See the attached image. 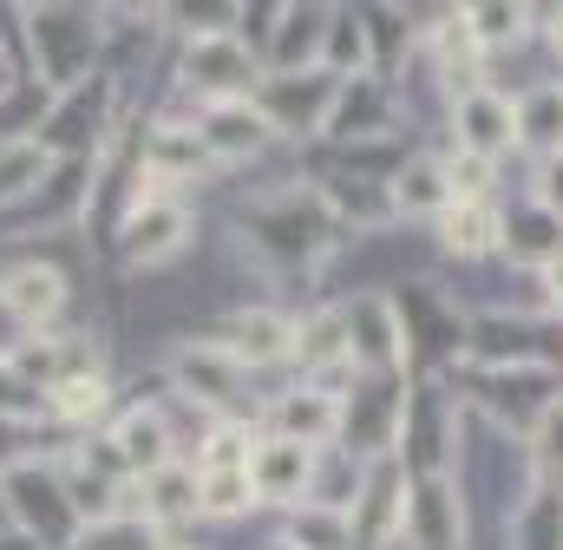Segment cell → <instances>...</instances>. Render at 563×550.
<instances>
[{
    "instance_id": "e0dca14e",
    "label": "cell",
    "mask_w": 563,
    "mask_h": 550,
    "mask_svg": "<svg viewBox=\"0 0 563 550\" xmlns=\"http://www.w3.org/2000/svg\"><path fill=\"white\" fill-rule=\"evenodd\" d=\"M328 26H334V7H276L263 73H314L328 53Z\"/></svg>"
},
{
    "instance_id": "4316f807",
    "label": "cell",
    "mask_w": 563,
    "mask_h": 550,
    "mask_svg": "<svg viewBox=\"0 0 563 550\" xmlns=\"http://www.w3.org/2000/svg\"><path fill=\"white\" fill-rule=\"evenodd\" d=\"M505 550H563V485H538L525 492V505L505 525Z\"/></svg>"
},
{
    "instance_id": "8992f818",
    "label": "cell",
    "mask_w": 563,
    "mask_h": 550,
    "mask_svg": "<svg viewBox=\"0 0 563 550\" xmlns=\"http://www.w3.org/2000/svg\"><path fill=\"white\" fill-rule=\"evenodd\" d=\"M407 485H413V472L400 465V452H380V459H367V465H361V485H354V505H347L354 550H387V544H400Z\"/></svg>"
},
{
    "instance_id": "e575fe53",
    "label": "cell",
    "mask_w": 563,
    "mask_h": 550,
    "mask_svg": "<svg viewBox=\"0 0 563 550\" xmlns=\"http://www.w3.org/2000/svg\"><path fill=\"white\" fill-rule=\"evenodd\" d=\"M73 550H170V538H164L157 525H144L139 512H132V518L119 512V518H106V525H86Z\"/></svg>"
},
{
    "instance_id": "f35d334b",
    "label": "cell",
    "mask_w": 563,
    "mask_h": 550,
    "mask_svg": "<svg viewBox=\"0 0 563 550\" xmlns=\"http://www.w3.org/2000/svg\"><path fill=\"white\" fill-rule=\"evenodd\" d=\"M538 275H544V295H551V308L563 315V256L551 263V270H538Z\"/></svg>"
},
{
    "instance_id": "4fadbf2b",
    "label": "cell",
    "mask_w": 563,
    "mask_h": 550,
    "mask_svg": "<svg viewBox=\"0 0 563 550\" xmlns=\"http://www.w3.org/2000/svg\"><path fill=\"white\" fill-rule=\"evenodd\" d=\"M0 315L20 321L26 334H59L66 275L53 270V263H13V270H0Z\"/></svg>"
},
{
    "instance_id": "d590c367",
    "label": "cell",
    "mask_w": 563,
    "mask_h": 550,
    "mask_svg": "<svg viewBox=\"0 0 563 550\" xmlns=\"http://www.w3.org/2000/svg\"><path fill=\"white\" fill-rule=\"evenodd\" d=\"M40 407H46V394H40V387H26V381L13 374V361L0 354V419H33Z\"/></svg>"
},
{
    "instance_id": "8d00e7d4",
    "label": "cell",
    "mask_w": 563,
    "mask_h": 550,
    "mask_svg": "<svg viewBox=\"0 0 563 550\" xmlns=\"http://www.w3.org/2000/svg\"><path fill=\"white\" fill-rule=\"evenodd\" d=\"M26 459H40L33 452V419H0V479L13 465H26Z\"/></svg>"
},
{
    "instance_id": "52a82bcc",
    "label": "cell",
    "mask_w": 563,
    "mask_h": 550,
    "mask_svg": "<svg viewBox=\"0 0 563 550\" xmlns=\"http://www.w3.org/2000/svg\"><path fill=\"white\" fill-rule=\"evenodd\" d=\"M341 315H347V361H354V374L394 381L407 367V321H400L394 295H354Z\"/></svg>"
},
{
    "instance_id": "603a6c76",
    "label": "cell",
    "mask_w": 563,
    "mask_h": 550,
    "mask_svg": "<svg viewBox=\"0 0 563 550\" xmlns=\"http://www.w3.org/2000/svg\"><path fill=\"white\" fill-rule=\"evenodd\" d=\"M112 446H119V459H125L132 479H151L157 465L177 459V432H170V419H164L157 407L119 413V419H112Z\"/></svg>"
},
{
    "instance_id": "ac0fdd59",
    "label": "cell",
    "mask_w": 563,
    "mask_h": 550,
    "mask_svg": "<svg viewBox=\"0 0 563 550\" xmlns=\"http://www.w3.org/2000/svg\"><path fill=\"white\" fill-rule=\"evenodd\" d=\"M387 125H394L387 79H380V73H361V79H341V92H334L321 132L334 138V144H374V138H387Z\"/></svg>"
},
{
    "instance_id": "836d02e7",
    "label": "cell",
    "mask_w": 563,
    "mask_h": 550,
    "mask_svg": "<svg viewBox=\"0 0 563 550\" xmlns=\"http://www.w3.org/2000/svg\"><path fill=\"white\" fill-rule=\"evenodd\" d=\"M459 13H465L472 40H478L485 53L518 46V40H525V26H531V7H505V0H478V7H459Z\"/></svg>"
},
{
    "instance_id": "cb8c5ba5",
    "label": "cell",
    "mask_w": 563,
    "mask_h": 550,
    "mask_svg": "<svg viewBox=\"0 0 563 550\" xmlns=\"http://www.w3.org/2000/svg\"><path fill=\"white\" fill-rule=\"evenodd\" d=\"M498 250L531 263V270H551L563 256V217L544 204H525V210H505L498 217Z\"/></svg>"
},
{
    "instance_id": "d6986e66",
    "label": "cell",
    "mask_w": 563,
    "mask_h": 550,
    "mask_svg": "<svg viewBox=\"0 0 563 550\" xmlns=\"http://www.w3.org/2000/svg\"><path fill=\"white\" fill-rule=\"evenodd\" d=\"M295 367L314 381V387H334V374H347V315L341 308H314V315H295Z\"/></svg>"
},
{
    "instance_id": "6da1fadb",
    "label": "cell",
    "mask_w": 563,
    "mask_h": 550,
    "mask_svg": "<svg viewBox=\"0 0 563 550\" xmlns=\"http://www.w3.org/2000/svg\"><path fill=\"white\" fill-rule=\"evenodd\" d=\"M243 243L256 250L263 270L308 275L341 243V217L328 210V197L314 184H288V190H269L243 210Z\"/></svg>"
},
{
    "instance_id": "44dd1931",
    "label": "cell",
    "mask_w": 563,
    "mask_h": 550,
    "mask_svg": "<svg viewBox=\"0 0 563 550\" xmlns=\"http://www.w3.org/2000/svg\"><path fill=\"white\" fill-rule=\"evenodd\" d=\"M132 485H139V518L157 525L164 538L197 518V459H170V465H157L151 479H132Z\"/></svg>"
},
{
    "instance_id": "3957f363",
    "label": "cell",
    "mask_w": 563,
    "mask_h": 550,
    "mask_svg": "<svg viewBox=\"0 0 563 550\" xmlns=\"http://www.w3.org/2000/svg\"><path fill=\"white\" fill-rule=\"evenodd\" d=\"M170 394L190 400L197 419H210V426H256V413H263L250 367H236L217 341H190L170 354Z\"/></svg>"
},
{
    "instance_id": "277c9868",
    "label": "cell",
    "mask_w": 563,
    "mask_h": 550,
    "mask_svg": "<svg viewBox=\"0 0 563 550\" xmlns=\"http://www.w3.org/2000/svg\"><path fill=\"white\" fill-rule=\"evenodd\" d=\"M0 492H7V525L20 531V538H33V544L46 550H73L79 544V512H73V492H66V465H53V459H26V465H13L7 479H0Z\"/></svg>"
},
{
    "instance_id": "83f0119b",
    "label": "cell",
    "mask_w": 563,
    "mask_h": 550,
    "mask_svg": "<svg viewBox=\"0 0 563 550\" xmlns=\"http://www.w3.org/2000/svg\"><path fill=\"white\" fill-rule=\"evenodd\" d=\"M112 407V381L92 367V374H73V381H59L53 394H46V413L59 419V426H79V432H99V419Z\"/></svg>"
},
{
    "instance_id": "f1b7e54d",
    "label": "cell",
    "mask_w": 563,
    "mask_h": 550,
    "mask_svg": "<svg viewBox=\"0 0 563 550\" xmlns=\"http://www.w3.org/2000/svg\"><path fill=\"white\" fill-rule=\"evenodd\" d=\"M518 144L544 151V157H563V86H531L518 99Z\"/></svg>"
},
{
    "instance_id": "ba28073f",
    "label": "cell",
    "mask_w": 563,
    "mask_h": 550,
    "mask_svg": "<svg viewBox=\"0 0 563 550\" xmlns=\"http://www.w3.org/2000/svg\"><path fill=\"white\" fill-rule=\"evenodd\" d=\"M407 550H465V498L452 472H426L407 485V518H400Z\"/></svg>"
},
{
    "instance_id": "4dcf8cb0",
    "label": "cell",
    "mask_w": 563,
    "mask_h": 550,
    "mask_svg": "<svg viewBox=\"0 0 563 550\" xmlns=\"http://www.w3.org/2000/svg\"><path fill=\"white\" fill-rule=\"evenodd\" d=\"M263 498H256V485H250V465L243 472H197V518H210V525H230V518H243V512H256Z\"/></svg>"
},
{
    "instance_id": "d4e9b609",
    "label": "cell",
    "mask_w": 563,
    "mask_h": 550,
    "mask_svg": "<svg viewBox=\"0 0 563 550\" xmlns=\"http://www.w3.org/2000/svg\"><path fill=\"white\" fill-rule=\"evenodd\" d=\"M387 197H394V217H420V223H439L459 197H452V177L439 157H413L387 177Z\"/></svg>"
},
{
    "instance_id": "60d3db41",
    "label": "cell",
    "mask_w": 563,
    "mask_h": 550,
    "mask_svg": "<svg viewBox=\"0 0 563 550\" xmlns=\"http://www.w3.org/2000/svg\"><path fill=\"white\" fill-rule=\"evenodd\" d=\"M269 550H295V544H288V538H276V544H269Z\"/></svg>"
},
{
    "instance_id": "ffe728a7",
    "label": "cell",
    "mask_w": 563,
    "mask_h": 550,
    "mask_svg": "<svg viewBox=\"0 0 563 550\" xmlns=\"http://www.w3.org/2000/svg\"><path fill=\"white\" fill-rule=\"evenodd\" d=\"M139 164L157 170V177H170V184L217 170V157L203 151V138H197L190 119H151V125H144V144H139Z\"/></svg>"
},
{
    "instance_id": "30bf717a",
    "label": "cell",
    "mask_w": 563,
    "mask_h": 550,
    "mask_svg": "<svg viewBox=\"0 0 563 550\" xmlns=\"http://www.w3.org/2000/svg\"><path fill=\"white\" fill-rule=\"evenodd\" d=\"M190 230H197V217H190V204H144V210H125L119 217V263L125 270H164L170 256H184V243H190Z\"/></svg>"
},
{
    "instance_id": "b9f144b4",
    "label": "cell",
    "mask_w": 563,
    "mask_h": 550,
    "mask_svg": "<svg viewBox=\"0 0 563 550\" xmlns=\"http://www.w3.org/2000/svg\"><path fill=\"white\" fill-rule=\"evenodd\" d=\"M0 525H7V492H0Z\"/></svg>"
},
{
    "instance_id": "9a60e30c",
    "label": "cell",
    "mask_w": 563,
    "mask_h": 550,
    "mask_svg": "<svg viewBox=\"0 0 563 550\" xmlns=\"http://www.w3.org/2000/svg\"><path fill=\"white\" fill-rule=\"evenodd\" d=\"M452 138H459L465 157L498 164V157L518 144V99H505V92H492V86L452 99Z\"/></svg>"
},
{
    "instance_id": "484cf974",
    "label": "cell",
    "mask_w": 563,
    "mask_h": 550,
    "mask_svg": "<svg viewBox=\"0 0 563 550\" xmlns=\"http://www.w3.org/2000/svg\"><path fill=\"white\" fill-rule=\"evenodd\" d=\"M432 59H439V79L452 86V99H465V92L485 86V46L472 40L465 13H445V20L432 26Z\"/></svg>"
},
{
    "instance_id": "5bb4252c",
    "label": "cell",
    "mask_w": 563,
    "mask_h": 550,
    "mask_svg": "<svg viewBox=\"0 0 563 550\" xmlns=\"http://www.w3.org/2000/svg\"><path fill=\"white\" fill-rule=\"evenodd\" d=\"M197 138H203V151L217 157V164H250V157H263L269 144H276V125H269V112L256 106V99H230V106H203L197 119Z\"/></svg>"
},
{
    "instance_id": "2e32d148",
    "label": "cell",
    "mask_w": 563,
    "mask_h": 550,
    "mask_svg": "<svg viewBox=\"0 0 563 550\" xmlns=\"http://www.w3.org/2000/svg\"><path fill=\"white\" fill-rule=\"evenodd\" d=\"M314 465H321V452L263 432V439H256V459H250V485H256L263 505H288V512H295V505L314 498Z\"/></svg>"
},
{
    "instance_id": "8fae6325",
    "label": "cell",
    "mask_w": 563,
    "mask_h": 550,
    "mask_svg": "<svg viewBox=\"0 0 563 550\" xmlns=\"http://www.w3.org/2000/svg\"><path fill=\"white\" fill-rule=\"evenodd\" d=\"M334 92H341V79L334 73H263V86H256V106L269 112V125L276 132H321L328 125V106H334Z\"/></svg>"
},
{
    "instance_id": "9c48e42d",
    "label": "cell",
    "mask_w": 563,
    "mask_h": 550,
    "mask_svg": "<svg viewBox=\"0 0 563 550\" xmlns=\"http://www.w3.org/2000/svg\"><path fill=\"white\" fill-rule=\"evenodd\" d=\"M263 432L295 439V446H308V452H334V439L347 432V400H341L334 387L295 381L288 394H276V400H269V426H263Z\"/></svg>"
},
{
    "instance_id": "74e56055",
    "label": "cell",
    "mask_w": 563,
    "mask_h": 550,
    "mask_svg": "<svg viewBox=\"0 0 563 550\" xmlns=\"http://www.w3.org/2000/svg\"><path fill=\"white\" fill-rule=\"evenodd\" d=\"M531 204H544V210H558L563 217V157H544V164H538V190H531Z\"/></svg>"
},
{
    "instance_id": "f546056e",
    "label": "cell",
    "mask_w": 563,
    "mask_h": 550,
    "mask_svg": "<svg viewBox=\"0 0 563 550\" xmlns=\"http://www.w3.org/2000/svg\"><path fill=\"white\" fill-rule=\"evenodd\" d=\"M439 243L452 256H492L498 250V210L492 204H452L439 217Z\"/></svg>"
},
{
    "instance_id": "7c38bea8",
    "label": "cell",
    "mask_w": 563,
    "mask_h": 550,
    "mask_svg": "<svg viewBox=\"0 0 563 550\" xmlns=\"http://www.w3.org/2000/svg\"><path fill=\"white\" fill-rule=\"evenodd\" d=\"M236 367H276V361H295V321L282 308H230L210 334Z\"/></svg>"
},
{
    "instance_id": "7a4b0ae2",
    "label": "cell",
    "mask_w": 563,
    "mask_h": 550,
    "mask_svg": "<svg viewBox=\"0 0 563 550\" xmlns=\"http://www.w3.org/2000/svg\"><path fill=\"white\" fill-rule=\"evenodd\" d=\"M26 46H33V79L46 86V99L86 86L99 73V13L92 7H20Z\"/></svg>"
},
{
    "instance_id": "5b68a950",
    "label": "cell",
    "mask_w": 563,
    "mask_h": 550,
    "mask_svg": "<svg viewBox=\"0 0 563 550\" xmlns=\"http://www.w3.org/2000/svg\"><path fill=\"white\" fill-rule=\"evenodd\" d=\"M177 86H184V92H197L203 106L256 99V86H263V53H250L236 33L190 40V46H184V66H177Z\"/></svg>"
},
{
    "instance_id": "d6a6232c",
    "label": "cell",
    "mask_w": 563,
    "mask_h": 550,
    "mask_svg": "<svg viewBox=\"0 0 563 550\" xmlns=\"http://www.w3.org/2000/svg\"><path fill=\"white\" fill-rule=\"evenodd\" d=\"M367 66H374V59H367V20H361V13H347V7H334L321 73H334V79H361Z\"/></svg>"
},
{
    "instance_id": "7402d4cb",
    "label": "cell",
    "mask_w": 563,
    "mask_h": 550,
    "mask_svg": "<svg viewBox=\"0 0 563 550\" xmlns=\"http://www.w3.org/2000/svg\"><path fill=\"white\" fill-rule=\"evenodd\" d=\"M53 170H59V157L40 144V132L0 138V217L26 210V204L46 190V177H53Z\"/></svg>"
},
{
    "instance_id": "ab89813d",
    "label": "cell",
    "mask_w": 563,
    "mask_h": 550,
    "mask_svg": "<svg viewBox=\"0 0 563 550\" xmlns=\"http://www.w3.org/2000/svg\"><path fill=\"white\" fill-rule=\"evenodd\" d=\"M551 46L563 53V7H551Z\"/></svg>"
},
{
    "instance_id": "1f68e13d",
    "label": "cell",
    "mask_w": 563,
    "mask_h": 550,
    "mask_svg": "<svg viewBox=\"0 0 563 550\" xmlns=\"http://www.w3.org/2000/svg\"><path fill=\"white\" fill-rule=\"evenodd\" d=\"M295 550H354V531H347V512H334V505H295L288 512V531H282Z\"/></svg>"
}]
</instances>
